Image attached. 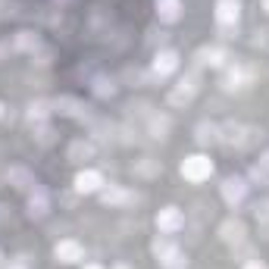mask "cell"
<instances>
[{
    "instance_id": "cell-1",
    "label": "cell",
    "mask_w": 269,
    "mask_h": 269,
    "mask_svg": "<svg viewBox=\"0 0 269 269\" xmlns=\"http://www.w3.org/2000/svg\"><path fill=\"white\" fill-rule=\"evenodd\" d=\"M182 172L188 175V179H204V175H210V160H204V157H191V160H185V166H182Z\"/></svg>"
},
{
    "instance_id": "cell-2",
    "label": "cell",
    "mask_w": 269,
    "mask_h": 269,
    "mask_svg": "<svg viewBox=\"0 0 269 269\" xmlns=\"http://www.w3.org/2000/svg\"><path fill=\"white\" fill-rule=\"evenodd\" d=\"M216 19H219V22H235V19H238V3H232V0H219Z\"/></svg>"
},
{
    "instance_id": "cell-3",
    "label": "cell",
    "mask_w": 269,
    "mask_h": 269,
    "mask_svg": "<svg viewBox=\"0 0 269 269\" xmlns=\"http://www.w3.org/2000/svg\"><path fill=\"white\" fill-rule=\"evenodd\" d=\"M56 257L66 260V263H72V260H78V257H81V248H78V244H72V241H66V244L56 248Z\"/></svg>"
},
{
    "instance_id": "cell-4",
    "label": "cell",
    "mask_w": 269,
    "mask_h": 269,
    "mask_svg": "<svg viewBox=\"0 0 269 269\" xmlns=\"http://www.w3.org/2000/svg\"><path fill=\"white\" fill-rule=\"evenodd\" d=\"M157 222H160V229H179V222H182V216L179 213H175V210H166V213H163V216H157Z\"/></svg>"
},
{
    "instance_id": "cell-5",
    "label": "cell",
    "mask_w": 269,
    "mask_h": 269,
    "mask_svg": "<svg viewBox=\"0 0 269 269\" xmlns=\"http://www.w3.org/2000/svg\"><path fill=\"white\" fill-rule=\"evenodd\" d=\"M157 6H160L163 19H175L179 16V3H175V0H157Z\"/></svg>"
},
{
    "instance_id": "cell-6",
    "label": "cell",
    "mask_w": 269,
    "mask_h": 269,
    "mask_svg": "<svg viewBox=\"0 0 269 269\" xmlns=\"http://www.w3.org/2000/svg\"><path fill=\"white\" fill-rule=\"evenodd\" d=\"M97 182H100V175H94V172H88V175L81 172V175H78V188H81V191H91V188H97Z\"/></svg>"
},
{
    "instance_id": "cell-7",
    "label": "cell",
    "mask_w": 269,
    "mask_h": 269,
    "mask_svg": "<svg viewBox=\"0 0 269 269\" xmlns=\"http://www.w3.org/2000/svg\"><path fill=\"white\" fill-rule=\"evenodd\" d=\"M175 69V53H160L157 56V72H169Z\"/></svg>"
},
{
    "instance_id": "cell-8",
    "label": "cell",
    "mask_w": 269,
    "mask_h": 269,
    "mask_svg": "<svg viewBox=\"0 0 269 269\" xmlns=\"http://www.w3.org/2000/svg\"><path fill=\"white\" fill-rule=\"evenodd\" d=\"M241 194H244V185H241L238 179H232V182H226V197H229V201H238Z\"/></svg>"
},
{
    "instance_id": "cell-9",
    "label": "cell",
    "mask_w": 269,
    "mask_h": 269,
    "mask_svg": "<svg viewBox=\"0 0 269 269\" xmlns=\"http://www.w3.org/2000/svg\"><path fill=\"white\" fill-rule=\"evenodd\" d=\"M248 269H263V266H260V263H251V266H248Z\"/></svg>"
},
{
    "instance_id": "cell-10",
    "label": "cell",
    "mask_w": 269,
    "mask_h": 269,
    "mask_svg": "<svg viewBox=\"0 0 269 269\" xmlns=\"http://www.w3.org/2000/svg\"><path fill=\"white\" fill-rule=\"evenodd\" d=\"M266 9H269V0H266Z\"/></svg>"
},
{
    "instance_id": "cell-11",
    "label": "cell",
    "mask_w": 269,
    "mask_h": 269,
    "mask_svg": "<svg viewBox=\"0 0 269 269\" xmlns=\"http://www.w3.org/2000/svg\"><path fill=\"white\" fill-rule=\"evenodd\" d=\"M91 269H94V266H91Z\"/></svg>"
}]
</instances>
